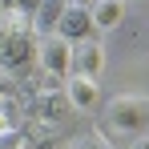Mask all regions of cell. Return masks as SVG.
Segmentation results:
<instances>
[{
    "instance_id": "4",
    "label": "cell",
    "mask_w": 149,
    "mask_h": 149,
    "mask_svg": "<svg viewBox=\"0 0 149 149\" xmlns=\"http://www.w3.org/2000/svg\"><path fill=\"white\" fill-rule=\"evenodd\" d=\"M101 69H105V45L97 36L77 40L73 45V77H101Z\"/></svg>"
},
{
    "instance_id": "8",
    "label": "cell",
    "mask_w": 149,
    "mask_h": 149,
    "mask_svg": "<svg viewBox=\"0 0 149 149\" xmlns=\"http://www.w3.org/2000/svg\"><path fill=\"white\" fill-rule=\"evenodd\" d=\"M65 0H40V8H36V16H32V32L45 40V36H52L56 32V24H61V16H65Z\"/></svg>"
},
{
    "instance_id": "2",
    "label": "cell",
    "mask_w": 149,
    "mask_h": 149,
    "mask_svg": "<svg viewBox=\"0 0 149 149\" xmlns=\"http://www.w3.org/2000/svg\"><path fill=\"white\" fill-rule=\"evenodd\" d=\"M36 65L45 69L52 85H65L69 77H73V40H65V36H45L40 45H36Z\"/></svg>"
},
{
    "instance_id": "14",
    "label": "cell",
    "mask_w": 149,
    "mask_h": 149,
    "mask_svg": "<svg viewBox=\"0 0 149 149\" xmlns=\"http://www.w3.org/2000/svg\"><path fill=\"white\" fill-rule=\"evenodd\" d=\"M4 129H8V117H4V113H0V133H4Z\"/></svg>"
},
{
    "instance_id": "6",
    "label": "cell",
    "mask_w": 149,
    "mask_h": 149,
    "mask_svg": "<svg viewBox=\"0 0 149 149\" xmlns=\"http://www.w3.org/2000/svg\"><path fill=\"white\" fill-rule=\"evenodd\" d=\"M97 28H93V16H89V8H81V4H69L65 8V16H61V24H56V36H65V40H89Z\"/></svg>"
},
{
    "instance_id": "5",
    "label": "cell",
    "mask_w": 149,
    "mask_h": 149,
    "mask_svg": "<svg viewBox=\"0 0 149 149\" xmlns=\"http://www.w3.org/2000/svg\"><path fill=\"white\" fill-rule=\"evenodd\" d=\"M65 97L73 105V113H93L101 105V85L97 77H69L65 81Z\"/></svg>"
},
{
    "instance_id": "13",
    "label": "cell",
    "mask_w": 149,
    "mask_h": 149,
    "mask_svg": "<svg viewBox=\"0 0 149 149\" xmlns=\"http://www.w3.org/2000/svg\"><path fill=\"white\" fill-rule=\"evenodd\" d=\"M65 4H81V8H89V4H93V0H65Z\"/></svg>"
},
{
    "instance_id": "9",
    "label": "cell",
    "mask_w": 149,
    "mask_h": 149,
    "mask_svg": "<svg viewBox=\"0 0 149 149\" xmlns=\"http://www.w3.org/2000/svg\"><path fill=\"white\" fill-rule=\"evenodd\" d=\"M0 149H32V145H28V137L20 133V129H12V125H8V129L0 133Z\"/></svg>"
},
{
    "instance_id": "7",
    "label": "cell",
    "mask_w": 149,
    "mask_h": 149,
    "mask_svg": "<svg viewBox=\"0 0 149 149\" xmlns=\"http://www.w3.org/2000/svg\"><path fill=\"white\" fill-rule=\"evenodd\" d=\"M89 16H93L97 32H113L125 20V0H93L89 4Z\"/></svg>"
},
{
    "instance_id": "11",
    "label": "cell",
    "mask_w": 149,
    "mask_h": 149,
    "mask_svg": "<svg viewBox=\"0 0 149 149\" xmlns=\"http://www.w3.org/2000/svg\"><path fill=\"white\" fill-rule=\"evenodd\" d=\"M133 149H149V137H145V133L137 137V145H133Z\"/></svg>"
},
{
    "instance_id": "10",
    "label": "cell",
    "mask_w": 149,
    "mask_h": 149,
    "mask_svg": "<svg viewBox=\"0 0 149 149\" xmlns=\"http://www.w3.org/2000/svg\"><path fill=\"white\" fill-rule=\"evenodd\" d=\"M36 8H40V0H16V12H24L28 20L36 16Z\"/></svg>"
},
{
    "instance_id": "3",
    "label": "cell",
    "mask_w": 149,
    "mask_h": 149,
    "mask_svg": "<svg viewBox=\"0 0 149 149\" xmlns=\"http://www.w3.org/2000/svg\"><path fill=\"white\" fill-rule=\"evenodd\" d=\"M28 109H32V117L45 125H61L69 113H73V105L65 97V85H49V89H40L36 97L28 101Z\"/></svg>"
},
{
    "instance_id": "12",
    "label": "cell",
    "mask_w": 149,
    "mask_h": 149,
    "mask_svg": "<svg viewBox=\"0 0 149 149\" xmlns=\"http://www.w3.org/2000/svg\"><path fill=\"white\" fill-rule=\"evenodd\" d=\"M81 149H109L105 141H89V145H81Z\"/></svg>"
},
{
    "instance_id": "1",
    "label": "cell",
    "mask_w": 149,
    "mask_h": 149,
    "mask_svg": "<svg viewBox=\"0 0 149 149\" xmlns=\"http://www.w3.org/2000/svg\"><path fill=\"white\" fill-rule=\"evenodd\" d=\"M105 125L117 129L125 137H141L149 133V97H137V93H121L105 105Z\"/></svg>"
}]
</instances>
